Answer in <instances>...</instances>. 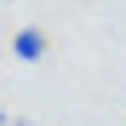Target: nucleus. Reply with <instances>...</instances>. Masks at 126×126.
I'll list each match as a JSON object with an SVG mask.
<instances>
[{"instance_id":"obj_1","label":"nucleus","mask_w":126,"mask_h":126,"mask_svg":"<svg viewBox=\"0 0 126 126\" xmlns=\"http://www.w3.org/2000/svg\"><path fill=\"white\" fill-rule=\"evenodd\" d=\"M12 57L17 63H40V57H46V34H40V29H17L12 34Z\"/></svg>"},{"instance_id":"obj_2","label":"nucleus","mask_w":126,"mask_h":126,"mask_svg":"<svg viewBox=\"0 0 126 126\" xmlns=\"http://www.w3.org/2000/svg\"><path fill=\"white\" fill-rule=\"evenodd\" d=\"M0 120H6V109H0Z\"/></svg>"},{"instance_id":"obj_3","label":"nucleus","mask_w":126,"mask_h":126,"mask_svg":"<svg viewBox=\"0 0 126 126\" xmlns=\"http://www.w3.org/2000/svg\"><path fill=\"white\" fill-rule=\"evenodd\" d=\"M0 6H6V0H0Z\"/></svg>"}]
</instances>
